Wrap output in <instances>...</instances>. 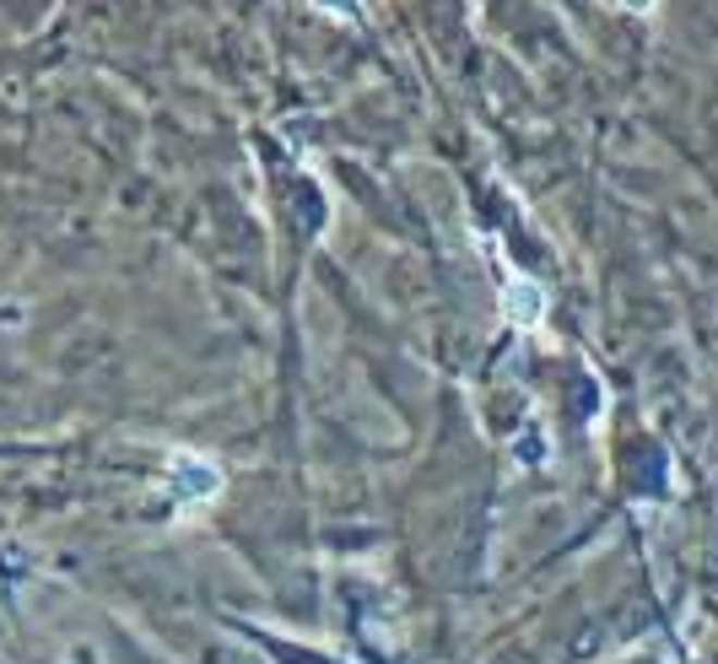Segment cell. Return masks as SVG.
Returning <instances> with one entry per match:
<instances>
[{"mask_svg": "<svg viewBox=\"0 0 718 664\" xmlns=\"http://www.w3.org/2000/svg\"><path fill=\"white\" fill-rule=\"evenodd\" d=\"M508 320L513 325H541L546 320V287L541 281H530V276H519V281H508Z\"/></svg>", "mask_w": 718, "mask_h": 664, "instance_id": "1", "label": "cell"}, {"mask_svg": "<svg viewBox=\"0 0 718 664\" xmlns=\"http://www.w3.org/2000/svg\"><path fill=\"white\" fill-rule=\"evenodd\" d=\"M627 11H654V0H621Z\"/></svg>", "mask_w": 718, "mask_h": 664, "instance_id": "2", "label": "cell"}]
</instances>
